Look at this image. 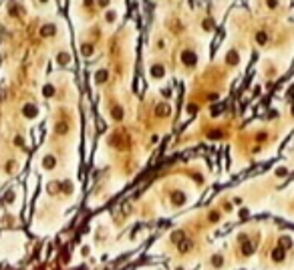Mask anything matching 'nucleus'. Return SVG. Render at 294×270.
I'll return each instance as SVG.
<instances>
[{
  "mask_svg": "<svg viewBox=\"0 0 294 270\" xmlns=\"http://www.w3.org/2000/svg\"><path fill=\"white\" fill-rule=\"evenodd\" d=\"M282 256H284L282 250H276V252H274V258H276V260H282Z\"/></svg>",
  "mask_w": 294,
  "mask_h": 270,
  "instance_id": "f257e3e1",
  "label": "nucleus"
}]
</instances>
